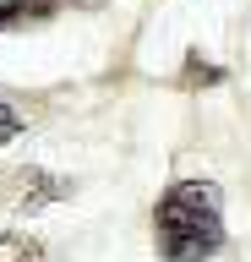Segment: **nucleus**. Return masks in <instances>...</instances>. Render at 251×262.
<instances>
[{"label":"nucleus","mask_w":251,"mask_h":262,"mask_svg":"<svg viewBox=\"0 0 251 262\" xmlns=\"http://www.w3.org/2000/svg\"><path fill=\"white\" fill-rule=\"evenodd\" d=\"M153 246L164 262H202L224 246V196L213 180H175L158 196Z\"/></svg>","instance_id":"nucleus-1"},{"label":"nucleus","mask_w":251,"mask_h":262,"mask_svg":"<svg viewBox=\"0 0 251 262\" xmlns=\"http://www.w3.org/2000/svg\"><path fill=\"white\" fill-rule=\"evenodd\" d=\"M6 196H11V208L38 213V208H50V202H60V196H66V180L44 175V169H17V175H11V186H6Z\"/></svg>","instance_id":"nucleus-2"},{"label":"nucleus","mask_w":251,"mask_h":262,"mask_svg":"<svg viewBox=\"0 0 251 262\" xmlns=\"http://www.w3.org/2000/svg\"><path fill=\"white\" fill-rule=\"evenodd\" d=\"M60 11V0H0V28H17V22H44Z\"/></svg>","instance_id":"nucleus-3"},{"label":"nucleus","mask_w":251,"mask_h":262,"mask_svg":"<svg viewBox=\"0 0 251 262\" xmlns=\"http://www.w3.org/2000/svg\"><path fill=\"white\" fill-rule=\"evenodd\" d=\"M0 262H44V246L22 241V235H6V241H0Z\"/></svg>","instance_id":"nucleus-4"},{"label":"nucleus","mask_w":251,"mask_h":262,"mask_svg":"<svg viewBox=\"0 0 251 262\" xmlns=\"http://www.w3.org/2000/svg\"><path fill=\"white\" fill-rule=\"evenodd\" d=\"M11 137H22V115L11 110V104H0V147L11 142Z\"/></svg>","instance_id":"nucleus-5"}]
</instances>
